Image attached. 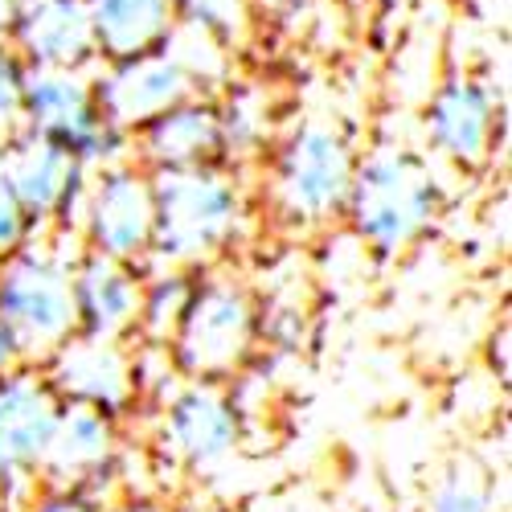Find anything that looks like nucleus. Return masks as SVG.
Segmentation results:
<instances>
[{
    "instance_id": "nucleus-7",
    "label": "nucleus",
    "mask_w": 512,
    "mask_h": 512,
    "mask_svg": "<svg viewBox=\"0 0 512 512\" xmlns=\"http://www.w3.org/2000/svg\"><path fill=\"white\" fill-rule=\"evenodd\" d=\"M62 394L50 386L46 369L13 365L0 373V508L17 504L41 488Z\"/></svg>"
},
{
    "instance_id": "nucleus-8",
    "label": "nucleus",
    "mask_w": 512,
    "mask_h": 512,
    "mask_svg": "<svg viewBox=\"0 0 512 512\" xmlns=\"http://www.w3.org/2000/svg\"><path fill=\"white\" fill-rule=\"evenodd\" d=\"M0 168H5L33 234H78V209L87 197L91 173L58 140L29 132V127H13L0 140Z\"/></svg>"
},
{
    "instance_id": "nucleus-3",
    "label": "nucleus",
    "mask_w": 512,
    "mask_h": 512,
    "mask_svg": "<svg viewBox=\"0 0 512 512\" xmlns=\"http://www.w3.org/2000/svg\"><path fill=\"white\" fill-rule=\"evenodd\" d=\"M439 213L435 168L402 144H377L357 156L345 218L353 234L381 254L414 246Z\"/></svg>"
},
{
    "instance_id": "nucleus-26",
    "label": "nucleus",
    "mask_w": 512,
    "mask_h": 512,
    "mask_svg": "<svg viewBox=\"0 0 512 512\" xmlns=\"http://www.w3.org/2000/svg\"><path fill=\"white\" fill-rule=\"evenodd\" d=\"M17 9H21V0H0V41H9L13 21H17Z\"/></svg>"
},
{
    "instance_id": "nucleus-20",
    "label": "nucleus",
    "mask_w": 512,
    "mask_h": 512,
    "mask_svg": "<svg viewBox=\"0 0 512 512\" xmlns=\"http://www.w3.org/2000/svg\"><path fill=\"white\" fill-rule=\"evenodd\" d=\"M193 283H197L193 271H173V267H164L152 279H144L136 332L148 340V345H168V340H173V332H177V324L193 300Z\"/></svg>"
},
{
    "instance_id": "nucleus-17",
    "label": "nucleus",
    "mask_w": 512,
    "mask_h": 512,
    "mask_svg": "<svg viewBox=\"0 0 512 512\" xmlns=\"http://www.w3.org/2000/svg\"><path fill=\"white\" fill-rule=\"evenodd\" d=\"M9 46L25 66L46 70H95V33L87 0H21Z\"/></svg>"
},
{
    "instance_id": "nucleus-15",
    "label": "nucleus",
    "mask_w": 512,
    "mask_h": 512,
    "mask_svg": "<svg viewBox=\"0 0 512 512\" xmlns=\"http://www.w3.org/2000/svg\"><path fill=\"white\" fill-rule=\"evenodd\" d=\"M41 369H46L50 386L62 394V402H82L115 418L136 402L132 353L123 349V340H95L74 332Z\"/></svg>"
},
{
    "instance_id": "nucleus-9",
    "label": "nucleus",
    "mask_w": 512,
    "mask_h": 512,
    "mask_svg": "<svg viewBox=\"0 0 512 512\" xmlns=\"http://www.w3.org/2000/svg\"><path fill=\"white\" fill-rule=\"evenodd\" d=\"M156 230L152 173L136 160L99 168L87 181V197L78 209V242L82 250L107 254L119 263H148Z\"/></svg>"
},
{
    "instance_id": "nucleus-23",
    "label": "nucleus",
    "mask_w": 512,
    "mask_h": 512,
    "mask_svg": "<svg viewBox=\"0 0 512 512\" xmlns=\"http://www.w3.org/2000/svg\"><path fill=\"white\" fill-rule=\"evenodd\" d=\"M25 58L9 46V41H0V140H5L13 127L21 123V95H25Z\"/></svg>"
},
{
    "instance_id": "nucleus-21",
    "label": "nucleus",
    "mask_w": 512,
    "mask_h": 512,
    "mask_svg": "<svg viewBox=\"0 0 512 512\" xmlns=\"http://www.w3.org/2000/svg\"><path fill=\"white\" fill-rule=\"evenodd\" d=\"M177 21L201 25L205 33L222 37L230 50H238L250 25H254V5L250 0H173Z\"/></svg>"
},
{
    "instance_id": "nucleus-10",
    "label": "nucleus",
    "mask_w": 512,
    "mask_h": 512,
    "mask_svg": "<svg viewBox=\"0 0 512 512\" xmlns=\"http://www.w3.org/2000/svg\"><path fill=\"white\" fill-rule=\"evenodd\" d=\"M504 132V103L496 99L492 82L480 74L455 70L426 99L422 111V136L431 152L463 173L484 168L496 152V140Z\"/></svg>"
},
{
    "instance_id": "nucleus-18",
    "label": "nucleus",
    "mask_w": 512,
    "mask_h": 512,
    "mask_svg": "<svg viewBox=\"0 0 512 512\" xmlns=\"http://www.w3.org/2000/svg\"><path fill=\"white\" fill-rule=\"evenodd\" d=\"M99 62H123L160 50L177 25L173 0H87Z\"/></svg>"
},
{
    "instance_id": "nucleus-28",
    "label": "nucleus",
    "mask_w": 512,
    "mask_h": 512,
    "mask_svg": "<svg viewBox=\"0 0 512 512\" xmlns=\"http://www.w3.org/2000/svg\"><path fill=\"white\" fill-rule=\"evenodd\" d=\"M13 365H17V353H13V345H9V332H5V324H0V373L13 369Z\"/></svg>"
},
{
    "instance_id": "nucleus-16",
    "label": "nucleus",
    "mask_w": 512,
    "mask_h": 512,
    "mask_svg": "<svg viewBox=\"0 0 512 512\" xmlns=\"http://www.w3.org/2000/svg\"><path fill=\"white\" fill-rule=\"evenodd\" d=\"M132 160L148 173H168V168H209L226 164L222 123L213 95H193L177 107L160 111L132 136Z\"/></svg>"
},
{
    "instance_id": "nucleus-19",
    "label": "nucleus",
    "mask_w": 512,
    "mask_h": 512,
    "mask_svg": "<svg viewBox=\"0 0 512 512\" xmlns=\"http://www.w3.org/2000/svg\"><path fill=\"white\" fill-rule=\"evenodd\" d=\"M218 103V123H222V144H226V164L238 168L242 160L259 156L267 148L271 123H267V99L250 87V82H226L213 95Z\"/></svg>"
},
{
    "instance_id": "nucleus-4",
    "label": "nucleus",
    "mask_w": 512,
    "mask_h": 512,
    "mask_svg": "<svg viewBox=\"0 0 512 512\" xmlns=\"http://www.w3.org/2000/svg\"><path fill=\"white\" fill-rule=\"evenodd\" d=\"M357 173V148L336 123L304 119L275 144L271 201L295 226H328L345 218Z\"/></svg>"
},
{
    "instance_id": "nucleus-22",
    "label": "nucleus",
    "mask_w": 512,
    "mask_h": 512,
    "mask_svg": "<svg viewBox=\"0 0 512 512\" xmlns=\"http://www.w3.org/2000/svg\"><path fill=\"white\" fill-rule=\"evenodd\" d=\"M426 512H496V496L472 472H447L426 496Z\"/></svg>"
},
{
    "instance_id": "nucleus-11",
    "label": "nucleus",
    "mask_w": 512,
    "mask_h": 512,
    "mask_svg": "<svg viewBox=\"0 0 512 512\" xmlns=\"http://www.w3.org/2000/svg\"><path fill=\"white\" fill-rule=\"evenodd\" d=\"M91 82H95L103 119L127 136H136L160 111L201 95L168 50H152V54L123 58V62H99L91 70Z\"/></svg>"
},
{
    "instance_id": "nucleus-12",
    "label": "nucleus",
    "mask_w": 512,
    "mask_h": 512,
    "mask_svg": "<svg viewBox=\"0 0 512 512\" xmlns=\"http://www.w3.org/2000/svg\"><path fill=\"white\" fill-rule=\"evenodd\" d=\"M119 467V418L82 402H62L54 443L41 467V484L78 488L111 504V484Z\"/></svg>"
},
{
    "instance_id": "nucleus-27",
    "label": "nucleus",
    "mask_w": 512,
    "mask_h": 512,
    "mask_svg": "<svg viewBox=\"0 0 512 512\" xmlns=\"http://www.w3.org/2000/svg\"><path fill=\"white\" fill-rule=\"evenodd\" d=\"M103 512H164V508H160V504H152V500H140V496H136V500H119V504H107Z\"/></svg>"
},
{
    "instance_id": "nucleus-25",
    "label": "nucleus",
    "mask_w": 512,
    "mask_h": 512,
    "mask_svg": "<svg viewBox=\"0 0 512 512\" xmlns=\"http://www.w3.org/2000/svg\"><path fill=\"white\" fill-rule=\"evenodd\" d=\"M107 504L95 500L91 492H78V488H58V484H41L21 512H103Z\"/></svg>"
},
{
    "instance_id": "nucleus-2",
    "label": "nucleus",
    "mask_w": 512,
    "mask_h": 512,
    "mask_svg": "<svg viewBox=\"0 0 512 512\" xmlns=\"http://www.w3.org/2000/svg\"><path fill=\"white\" fill-rule=\"evenodd\" d=\"M66 246H82L78 234L46 230L0 259V324L9 332L17 365L41 369L78 332L70 263L82 250L66 254Z\"/></svg>"
},
{
    "instance_id": "nucleus-14",
    "label": "nucleus",
    "mask_w": 512,
    "mask_h": 512,
    "mask_svg": "<svg viewBox=\"0 0 512 512\" xmlns=\"http://www.w3.org/2000/svg\"><path fill=\"white\" fill-rule=\"evenodd\" d=\"M70 295L78 336L95 340H127L140 320L144 271L136 263H119L107 254L82 250L70 263Z\"/></svg>"
},
{
    "instance_id": "nucleus-1",
    "label": "nucleus",
    "mask_w": 512,
    "mask_h": 512,
    "mask_svg": "<svg viewBox=\"0 0 512 512\" xmlns=\"http://www.w3.org/2000/svg\"><path fill=\"white\" fill-rule=\"evenodd\" d=\"M152 201L156 230L148 263L156 271H197L238 246L250 226L246 189L230 164L152 173Z\"/></svg>"
},
{
    "instance_id": "nucleus-6",
    "label": "nucleus",
    "mask_w": 512,
    "mask_h": 512,
    "mask_svg": "<svg viewBox=\"0 0 512 512\" xmlns=\"http://www.w3.org/2000/svg\"><path fill=\"white\" fill-rule=\"evenodd\" d=\"M17 127H29V132L58 140L87 173L132 160V136L103 119L91 70L29 66Z\"/></svg>"
},
{
    "instance_id": "nucleus-24",
    "label": "nucleus",
    "mask_w": 512,
    "mask_h": 512,
    "mask_svg": "<svg viewBox=\"0 0 512 512\" xmlns=\"http://www.w3.org/2000/svg\"><path fill=\"white\" fill-rule=\"evenodd\" d=\"M29 238H33V226H29L25 209H21V201L5 177V168H0V259L13 254L17 246H25Z\"/></svg>"
},
{
    "instance_id": "nucleus-5",
    "label": "nucleus",
    "mask_w": 512,
    "mask_h": 512,
    "mask_svg": "<svg viewBox=\"0 0 512 512\" xmlns=\"http://www.w3.org/2000/svg\"><path fill=\"white\" fill-rule=\"evenodd\" d=\"M259 328V304L238 279L201 275L173 340H168V357L189 381H218L246 365Z\"/></svg>"
},
{
    "instance_id": "nucleus-13",
    "label": "nucleus",
    "mask_w": 512,
    "mask_h": 512,
    "mask_svg": "<svg viewBox=\"0 0 512 512\" xmlns=\"http://www.w3.org/2000/svg\"><path fill=\"white\" fill-rule=\"evenodd\" d=\"M160 443L164 451L189 463L209 467L238 447V406L213 381H185L160 406Z\"/></svg>"
}]
</instances>
